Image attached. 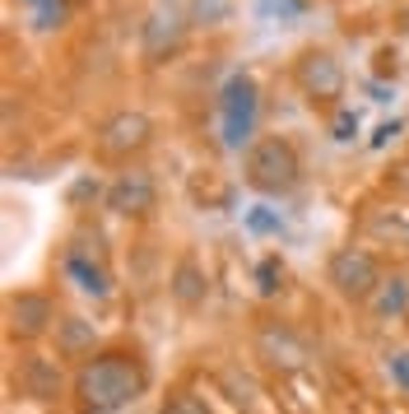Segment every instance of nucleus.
<instances>
[{
    "instance_id": "obj_1",
    "label": "nucleus",
    "mask_w": 409,
    "mask_h": 414,
    "mask_svg": "<svg viewBox=\"0 0 409 414\" xmlns=\"http://www.w3.org/2000/svg\"><path fill=\"white\" fill-rule=\"evenodd\" d=\"M149 391V363L135 349H102L75 368V395L89 414H121Z\"/></svg>"
},
{
    "instance_id": "obj_2",
    "label": "nucleus",
    "mask_w": 409,
    "mask_h": 414,
    "mask_svg": "<svg viewBox=\"0 0 409 414\" xmlns=\"http://www.w3.org/2000/svg\"><path fill=\"white\" fill-rule=\"evenodd\" d=\"M242 177H247V186H256L261 196H289L293 186L302 182V163H298L289 140L270 135V140H256L252 149H247Z\"/></svg>"
},
{
    "instance_id": "obj_3",
    "label": "nucleus",
    "mask_w": 409,
    "mask_h": 414,
    "mask_svg": "<svg viewBox=\"0 0 409 414\" xmlns=\"http://www.w3.org/2000/svg\"><path fill=\"white\" fill-rule=\"evenodd\" d=\"M382 279H386V270H382V261L372 257L368 247H340L326 261V284L340 298H349V303H368Z\"/></svg>"
},
{
    "instance_id": "obj_4",
    "label": "nucleus",
    "mask_w": 409,
    "mask_h": 414,
    "mask_svg": "<svg viewBox=\"0 0 409 414\" xmlns=\"http://www.w3.org/2000/svg\"><path fill=\"white\" fill-rule=\"evenodd\" d=\"M252 349L279 377H293V373H307L312 368V349H307V340L298 336L289 321H261L252 331Z\"/></svg>"
},
{
    "instance_id": "obj_5",
    "label": "nucleus",
    "mask_w": 409,
    "mask_h": 414,
    "mask_svg": "<svg viewBox=\"0 0 409 414\" xmlns=\"http://www.w3.org/2000/svg\"><path fill=\"white\" fill-rule=\"evenodd\" d=\"M256 117H261V98H256L252 75H233L223 84V98H219V126H223V144L242 149L256 135Z\"/></svg>"
},
{
    "instance_id": "obj_6",
    "label": "nucleus",
    "mask_w": 409,
    "mask_h": 414,
    "mask_svg": "<svg viewBox=\"0 0 409 414\" xmlns=\"http://www.w3.org/2000/svg\"><path fill=\"white\" fill-rule=\"evenodd\" d=\"M60 316H56V303L38 289H23L5 303V331L10 340H42L47 331H56Z\"/></svg>"
},
{
    "instance_id": "obj_7",
    "label": "nucleus",
    "mask_w": 409,
    "mask_h": 414,
    "mask_svg": "<svg viewBox=\"0 0 409 414\" xmlns=\"http://www.w3.org/2000/svg\"><path fill=\"white\" fill-rule=\"evenodd\" d=\"M154 135V121L144 112H112V117L98 126V154L102 158H131L140 154Z\"/></svg>"
},
{
    "instance_id": "obj_8",
    "label": "nucleus",
    "mask_w": 409,
    "mask_h": 414,
    "mask_svg": "<svg viewBox=\"0 0 409 414\" xmlns=\"http://www.w3.org/2000/svg\"><path fill=\"white\" fill-rule=\"evenodd\" d=\"M154 205H158V186L144 168H126V173H117L112 186H107V210H112V215L144 219Z\"/></svg>"
},
{
    "instance_id": "obj_9",
    "label": "nucleus",
    "mask_w": 409,
    "mask_h": 414,
    "mask_svg": "<svg viewBox=\"0 0 409 414\" xmlns=\"http://www.w3.org/2000/svg\"><path fill=\"white\" fill-rule=\"evenodd\" d=\"M60 270H65V279H70L84 298H107L112 294V275H107L102 257H98L89 242H70L65 257H60Z\"/></svg>"
},
{
    "instance_id": "obj_10",
    "label": "nucleus",
    "mask_w": 409,
    "mask_h": 414,
    "mask_svg": "<svg viewBox=\"0 0 409 414\" xmlns=\"http://www.w3.org/2000/svg\"><path fill=\"white\" fill-rule=\"evenodd\" d=\"M293 75H298V89L307 98H340V89H344V70L331 52H302Z\"/></svg>"
},
{
    "instance_id": "obj_11",
    "label": "nucleus",
    "mask_w": 409,
    "mask_h": 414,
    "mask_svg": "<svg viewBox=\"0 0 409 414\" xmlns=\"http://www.w3.org/2000/svg\"><path fill=\"white\" fill-rule=\"evenodd\" d=\"M19 386H23V395H33V400H60V386H65L60 363L47 358V354H28L19 363Z\"/></svg>"
},
{
    "instance_id": "obj_12",
    "label": "nucleus",
    "mask_w": 409,
    "mask_h": 414,
    "mask_svg": "<svg viewBox=\"0 0 409 414\" xmlns=\"http://www.w3.org/2000/svg\"><path fill=\"white\" fill-rule=\"evenodd\" d=\"M363 307H368L377 321H405L409 316V275H386Z\"/></svg>"
},
{
    "instance_id": "obj_13",
    "label": "nucleus",
    "mask_w": 409,
    "mask_h": 414,
    "mask_svg": "<svg viewBox=\"0 0 409 414\" xmlns=\"http://www.w3.org/2000/svg\"><path fill=\"white\" fill-rule=\"evenodd\" d=\"M168 289H173V298L181 303V307H200V303L210 298V279H205V270H200L191 257H181V261L173 265Z\"/></svg>"
},
{
    "instance_id": "obj_14",
    "label": "nucleus",
    "mask_w": 409,
    "mask_h": 414,
    "mask_svg": "<svg viewBox=\"0 0 409 414\" xmlns=\"http://www.w3.org/2000/svg\"><path fill=\"white\" fill-rule=\"evenodd\" d=\"M56 349L60 358H84L93 354V321H84V316H65L56 326Z\"/></svg>"
},
{
    "instance_id": "obj_15",
    "label": "nucleus",
    "mask_w": 409,
    "mask_h": 414,
    "mask_svg": "<svg viewBox=\"0 0 409 414\" xmlns=\"http://www.w3.org/2000/svg\"><path fill=\"white\" fill-rule=\"evenodd\" d=\"M177 42H181V23L177 14H154V19L144 23V56H168Z\"/></svg>"
},
{
    "instance_id": "obj_16",
    "label": "nucleus",
    "mask_w": 409,
    "mask_h": 414,
    "mask_svg": "<svg viewBox=\"0 0 409 414\" xmlns=\"http://www.w3.org/2000/svg\"><path fill=\"white\" fill-rule=\"evenodd\" d=\"M28 10H33V23L38 28H56L60 19H65V5L60 0H23Z\"/></svg>"
},
{
    "instance_id": "obj_17",
    "label": "nucleus",
    "mask_w": 409,
    "mask_h": 414,
    "mask_svg": "<svg viewBox=\"0 0 409 414\" xmlns=\"http://www.w3.org/2000/svg\"><path fill=\"white\" fill-rule=\"evenodd\" d=\"M386 373H390V382L409 395V354H405V349H390V354H386Z\"/></svg>"
},
{
    "instance_id": "obj_18",
    "label": "nucleus",
    "mask_w": 409,
    "mask_h": 414,
    "mask_svg": "<svg viewBox=\"0 0 409 414\" xmlns=\"http://www.w3.org/2000/svg\"><path fill=\"white\" fill-rule=\"evenodd\" d=\"M353 131H358V117L353 112H340L335 117V140H353Z\"/></svg>"
},
{
    "instance_id": "obj_19",
    "label": "nucleus",
    "mask_w": 409,
    "mask_h": 414,
    "mask_svg": "<svg viewBox=\"0 0 409 414\" xmlns=\"http://www.w3.org/2000/svg\"><path fill=\"white\" fill-rule=\"evenodd\" d=\"M163 414H205V410L195 405L191 395H177V400H168V405H163Z\"/></svg>"
}]
</instances>
